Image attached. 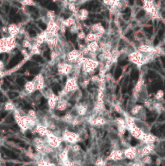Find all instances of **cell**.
I'll use <instances>...</instances> for the list:
<instances>
[{"label":"cell","instance_id":"6da1fadb","mask_svg":"<svg viewBox=\"0 0 165 166\" xmlns=\"http://www.w3.org/2000/svg\"><path fill=\"white\" fill-rule=\"evenodd\" d=\"M123 152H124V156L129 160L135 159L138 155L136 147H130V148H126Z\"/></svg>","mask_w":165,"mask_h":166},{"label":"cell","instance_id":"7a4b0ae2","mask_svg":"<svg viewBox=\"0 0 165 166\" xmlns=\"http://www.w3.org/2000/svg\"><path fill=\"white\" fill-rule=\"evenodd\" d=\"M20 28L19 27L17 24H11L7 27V33H9V36H17L20 33Z\"/></svg>","mask_w":165,"mask_h":166},{"label":"cell","instance_id":"3957f363","mask_svg":"<svg viewBox=\"0 0 165 166\" xmlns=\"http://www.w3.org/2000/svg\"><path fill=\"white\" fill-rule=\"evenodd\" d=\"M87 49L89 50L90 52H95V53H96L97 51L101 49L100 44H99V42L96 41H94L89 42V43L87 45Z\"/></svg>","mask_w":165,"mask_h":166},{"label":"cell","instance_id":"277c9868","mask_svg":"<svg viewBox=\"0 0 165 166\" xmlns=\"http://www.w3.org/2000/svg\"><path fill=\"white\" fill-rule=\"evenodd\" d=\"M4 109H5V110H7V111H11V110L15 109V107L14 103H12L11 101H7V102L5 103V105H4Z\"/></svg>","mask_w":165,"mask_h":166},{"label":"cell","instance_id":"5b68a950","mask_svg":"<svg viewBox=\"0 0 165 166\" xmlns=\"http://www.w3.org/2000/svg\"><path fill=\"white\" fill-rule=\"evenodd\" d=\"M164 96V91L161 90V89H159V90L157 91V92L155 93V100H157V101H160V100L163 99Z\"/></svg>","mask_w":165,"mask_h":166},{"label":"cell","instance_id":"8992f818","mask_svg":"<svg viewBox=\"0 0 165 166\" xmlns=\"http://www.w3.org/2000/svg\"><path fill=\"white\" fill-rule=\"evenodd\" d=\"M21 4L23 6H35L36 3L34 2V0H22Z\"/></svg>","mask_w":165,"mask_h":166},{"label":"cell","instance_id":"52a82bcc","mask_svg":"<svg viewBox=\"0 0 165 166\" xmlns=\"http://www.w3.org/2000/svg\"><path fill=\"white\" fill-rule=\"evenodd\" d=\"M3 69H4V62L3 60L0 59V71H3Z\"/></svg>","mask_w":165,"mask_h":166},{"label":"cell","instance_id":"ba28073f","mask_svg":"<svg viewBox=\"0 0 165 166\" xmlns=\"http://www.w3.org/2000/svg\"><path fill=\"white\" fill-rule=\"evenodd\" d=\"M67 2H69V3H77L79 0H66Z\"/></svg>","mask_w":165,"mask_h":166},{"label":"cell","instance_id":"9c48e42d","mask_svg":"<svg viewBox=\"0 0 165 166\" xmlns=\"http://www.w3.org/2000/svg\"><path fill=\"white\" fill-rule=\"evenodd\" d=\"M1 87H2V83H1V81H0V88H1Z\"/></svg>","mask_w":165,"mask_h":166}]
</instances>
